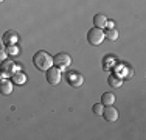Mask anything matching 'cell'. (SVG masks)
<instances>
[{"label": "cell", "mask_w": 146, "mask_h": 140, "mask_svg": "<svg viewBox=\"0 0 146 140\" xmlns=\"http://www.w3.org/2000/svg\"><path fill=\"white\" fill-rule=\"evenodd\" d=\"M33 62H34V65H36L39 70L47 72V70L53 65V56H50L47 51L40 50V51H37V53L33 56Z\"/></svg>", "instance_id": "obj_1"}, {"label": "cell", "mask_w": 146, "mask_h": 140, "mask_svg": "<svg viewBox=\"0 0 146 140\" xmlns=\"http://www.w3.org/2000/svg\"><path fill=\"white\" fill-rule=\"evenodd\" d=\"M106 39L104 37V31L101 30V28H96V27H93L92 30H89V33H87V41L90 42L92 45H100L101 42Z\"/></svg>", "instance_id": "obj_2"}, {"label": "cell", "mask_w": 146, "mask_h": 140, "mask_svg": "<svg viewBox=\"0 0 146 140\" xmlns=\"http://www.w3.org/2000/svg\"><path fill=\"white\" fill-rule=\"evenodd\" d=\"M17 72V65L16 62L13 61H2V64H0V75L5 76V78H8V76H13L14 73Z\"/></svg>", "instance_id": "obj_3"}, {"label": "cell", "mask_w": 146, "mask_h": 140, "mask_svg": "<svg viewBox=\"0 0 146 140\" xmlns=\"http://www.w3.org/2000/svg\"><path fill=\"white\" fill-rule=\"evenodd\" d=\"M53 64L56 65L58 69L64 70L72 64V58L67 53H58L56 56H53Z\"/></svg>", "instance_id": "obj_4"}, {"label": "cell", "mask_w": 146, "mask_h": 140, "mask_svg": "<svg viewBox=\"0 0 146 140\" xmlns=\"http://www.w3.org/2000/svg\"><path fill=\"white\" fill-rule=\"evenodd\" d=\"M61 78H62V73H61V69L58 67H50L47 70V81L51 84V86H58L61 83Z\"/></svg>", "instance_id": "obj_5"}, {"label": "cell", "mask_w": 146, "mask_h": 140, "mask_svg": "<svg viewBox=\"0 0 146 140\" xmlns=\"http://www.w3.org/2000/svg\"><path fill=\"white\" fill-rule=\"evenodd\" d=\"M67 83L70 84L72 87H81L82 83H84V78H82V75H79L78 72H68L67 73Z\"/></svg>", "instance_id": "obj_6"}, {"label": "cell", "mask_w": 146, "mask_h": 140, "mask_svg": "<svg viewBox=\"0 0 146 140\" xmlns=\"http://www.w3.org/2000/svg\"><path fill=\"white\" fill-rule=\"evenodd\" d=\"M103 115H104V118H106V121H109V123H113V121L118 120V111L112 106V104L104 107V109H103Z\"/></svg>", "instance_id": "obj_7"}, {"label": "cell", "mask_w": 146, "mask_h": 140, "mask_svg": "<svg viewBox=\"0 0 146 140\" xmlns=\"http://www.w3.org/2000/svg\"><path fill=\"white\" fill-rule=\"evenodd\" d=\"M17 41H19V36H17L16 31H6V33L3 34V42H5L6 45H14Z\"/></svg>", "instance_id": "obj_8"}, {"label": "cell", "mask_w": 146, "mask_h": 140, "mask_svg": "<svg viewBox=\"0 0 146 140\" xmlns=\"http://www.w3.org/2000/svg\"><path fill=\"white\" fill-rule=\"evenodd\" d=\"M0 93L2 95H9L13 93V83L8 79H2L0 81Z\"/></svg>", "instance_id": "obj_9"}, {"label": "cell", "mask_w": 146, "mask_h": 140, "mask_svg": "<svg viewBox=\"0 0 146 140\" xmlns=\"http://www.w3.org/2000/svg\"><path fill=\"white\" fill-rule=\"evenodd\" d=\"M107 23V17L104 16V14H95V17H93V25H95L96 28H103L106 27Z\"/></svg>", "instance_id": "obj_10"}, {"label": "cell", "mask_w": 146, "mask_h": 140, "mask_svg": "<svg viewBox=\"0 0 146 140\" xmlns=\"http://www.w3.org/2000/svg\"><path fill=\"white\" fill-rule=\"evenodd\" d=\"M115 103V95L112 92H104L103 97H101V104L104 106H110V104Z\"/></svg>", "instance_id": "obj_11"}, {"label": "cell", "mask_w": 146, "mask_h": 140, "mask_svg": "<svg viewBox=\"0 0 146 140\" xmlns=\"http://www.w3.org/2000/svg\"><path fill=\"white\" fill-rule=\"evenodd\" d=\"M107 83H109V86L110 87H121L123 86V78H120V76H117V75H110L109 78H107Z\"/></svg>", "instance_id": "obj_12"}, {"label": "cell", "mask_w": 146, "mask_h": 140, "mask_svg": "<svg viewBox=\"0 0 146 140\" xmlns=\"http://www.w3.org/2000/svg\"><path fill=\"white\" fill-rule=\"evenodd\" d=\"M27 81V75L22 72H16L14 75H13V84H17V86H20V84H25Z\"/></svg>", "instance_id": "obj_13"}, {"label": "cell", "mask_w": 146, "mask_h": 140, "mask_svg": "<svg viewBox=\"0 0 146 140\" xmlns=\"http://www.w3.org/2000/svg\"><path fill=\"white\" fill-rule=\"evenodd\" d=\"M104 37H107V39H110V41H117L118 39V31L115 28H109V30L104 33Z\"/></svg>", "instance_id": "obj_14"}, {"label": "cell", "mask_w": 146, "mask_h": 140, "mask_svg": "<svg viewBox=\"0 0 146 140\" xmlns=\"http://www.w3.org/2000/svg\"><path fill=\"white\" fill-rule=\"evenodd\" d=\"M5 50H6V55H13V56H17V55H19V48L16 47V44H14V45H8Z\"/></svg>", "instance_id": "obj_15"}, {"label": "cell", "mask_w": 146, "mask_h": 140, "mask_svg": "<svg viewBox=\"0 0 146 140\" xmlns=\"http://www.w3.org/2000/svg\"><path fill=\"white\" fill-rule=\"evenodd\" d=\"M103 104L101 103H95L93 104V107H92V111H93V114L95 115H103Z\"/></svg>", "instance_id": "obj_16"}, {"label": "cell", "mask_w": 146, "mask_h": 140, "mask_svg": "<svg viewBox=\"0 0 146 140\" xmlns=\"http://www.w3.org/2000/svg\"><path fill=\"white\" fill-rule=\"evenodd\" d=\"M5 59H6V50L2 47V44H0V62L5 61Z\"/></svg>", "instance_id": "obj_17"}, {"label": "cell", "mask_w": 146, "mask_h": 140, "mask_svg": "<svg viewBox=\"0 0 146 140\" xmlns=\"http://www.w3.org/2000/svg\"><path fill=\"white\" fill-rule=\"evenodd\" d=\"M106 27H107V28H115V22H113V20H107Z\"/></svg>", "instance_id": "obj_18"}, {"label": "cell", "mask_w": 146, "mask_h": 140, "mask_svg": "<svg viewBox=\"0 0 146 140\" xmlns=\"http://www.w3.org/2000/svg\"><path fill=\"white\" fill-rule=\"evenodd\" d=\"M2 2H3V0H0V3H2Z\"/></svg>", "instance_id": "obj_19"}]
</instances>
